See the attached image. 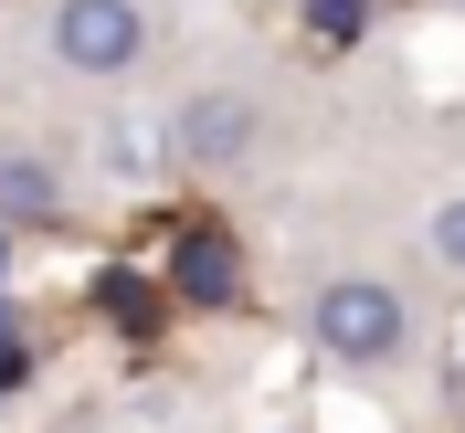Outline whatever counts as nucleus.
<instances>
[{
    "instance_id": "obj_1",
    "label": "nucleus",
    "mask_w": 465,
    "mask_h": 433,
    "mask_svg": "<svg viewBox=\"0 0 465 433\" xmlns=\"http://www.w3.org/2000/svg\"><path fill=\"white\" fill-rule=\"evenodd\" d=\"M307 339H318L339 370H391V359H412V307H402V286H381V275H328V286L307 296Z\"/></svg>"
},
{
    "instance_id": "obj_2",
    "label": "nucleus",
    "mask_w": 465,
    "mask_h": 433,
    "mask_svg": "<svg viewBox=\"0 0 465 433\" xmlns=\"http://www.w3.org/2000/svg\"><path fill=\"white\" fill-rule=\"evenodd\" d=\"M138 54H148V11L138 0H54V64L64 74L106 85V74H138Z\"/></svg>"
},
{
    "instance_id": "obj_3",
    "label": "nucleus",
    "mask_w": 465,
    "mask_h": 433,
    "mask_svg": "<svg viewBox=\"0 0 465 433\" xmlns=\"http://www.w3.org/2000/svg\"><path fill=\"white\" fill-rule=\"evenodd\" d=\"M254 95H232V85H202V95H180V116H170V148H180V170H202V180H223L232 159H254Z\"/></svg>"
},
{
    "instance_id": "obj_4",
    "label": "nucleus",
    "mask_w": 465,
    "mask_h": 433,
    "mask_svg": "<svg viewBox=\"0 0 465 433\" xmlns=\"http://www.w3.org/2000/svg\"><path fill=\"white\" fill-rule=\"evenodd\" d=\"M0 222H64V180L43 159H0Z\"/></svg>"
},
{
    "instance_id": "obj_5",
    "label": "nucleus",
    "mask_w": 465,
    "mask_h": 433,
    "mask_svg": "<svg viewBox=\"0 0 465 433\" xmlns=\"http://www.w3.org/2000/svg\"><path fill=\"white\" fill-rule=\"evenodd\" d=\"M180 286L202 296V307L243 286V275H232V243H223V232H180Z\"/></svg>"
},
{
    "instance_id": "obj_6",
    "label": "nucleus",
    "mask_w": 465,
    "mask_h": 433,
    "mask_svg": "<svg viewBox=\"0 0 465 433\" xmlns=\"http://www.w3.org/2000/svg\"><path fill=\"white\" fill-rule=\"evenodd\" d=\"M307 22H318V43H360L371 0H307Z\"/></svg>"
},
{
    "instance_id": "obj_7",
    "label": "nucleus",
    "mask_w": 465,
    "mask_h": 433,
    "mask_svg": "<svg viewBox=\"0 0 465 433\" xmlns=\"http://www.w3.org/2000/svg\"><path fill=\"white\" fill-rule=\"evenodd\" d=\"M434 254H444V264H465V191L434 212Z\"/></svg>"
},
{
    "instance_id": "obj_8",
    "label": "nucleus",
    "mask_w": 465,
    "mask_h": 433,
    "mask_svg": "<svg viewBox=\"0 0 465 433\" xmlns=\"http://www.w3.org/2000/svg\"><path fill=\"white\" fill-rule=\"evenodd\" d=\"M0 380H22V318L0 307Z\"/></svg>"
}]
</instances>
